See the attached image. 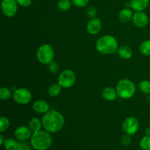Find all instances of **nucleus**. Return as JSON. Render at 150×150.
I'll list each match as a JSON object with an SVG mask.
<instances>
[{
  "mask_svg": "<svg viewBox=\"0 0 150 150\" xmlns=\"http://www.w3.org/2000/svg\"><path fill=\"white\" fill-rule=\"evenodd\" d=\"M118 42L114 36L105 35L100 37L96 42V49L100 54L108 55L117 51Z\"/></svg>",
  "mask_w": 150,
  "mask_h": 150,
  "instance_id": "nucleus-3",
  "label": "nucleus"
},
{
  "mask_svg": "<svg viewBox=\"0 0 150 150\" xmlns=\"http://www.w3.org/2000/svg\"><path fill=\"white\" fill-rule=\"evenodd\" d=\"M86 16L90 18H96L95 16H97V10L94 7H89L86 10Z\"/></svg>",
  "mask_w": 150,
  "mask_h": 150,
  "instance_id": "nucleus-31",
  "label": "nucleus"
},
{
  "mask_svg": "<svg viewBox=\"0 0 150 150\" xmlns=\"http://www.w3.org/2000/svg\"><path fill=\"white\" fill-rule=\"evenodd\" d=\"M28 127H29V129L32 130V133H35V132L39 131V130H41V127H42V120L37 118V117L32 118L29 120V124H28Z\"/></svg>",
  "mask_w": 150,
  "mask_h": 150,
  "instance_id": "nucleus-18",
  "label": "nucleus"
},
{
  "mask_svg": "<svg viewBox=\"0 0 150 150\" xmlns=\"http://www.w3.org/2000/svg\"><path fill=\"white\" fill-rule=\"evenodd\" d=\"M145 136H150V127H146L144 130Z\"/></svg>",
  "mask_w": 150,
  "mask_h": 150,
  "instance_id": "nucleus-34",
  "label": "nucleus"
},
{
  "mask_svg": "<svg viewBox=\"0 0 150 150\" xmlns=\"http://www.w3.org/2000/svg\"><path fill=\"white\" fill-rule=\"evenodd\" d=\"M118 94L117 89L111 86H107L104 88L102 91V97L104 100L108 101H114L117 99Z\"/></svg>",
  "mask_w": 150,
  "mask_h": 150,
  "instance_id": "nucleus-15",
  "label": "nucleus"
},
{
  "mask_svg": "<svg viewBox=\"0 0 150 150\" xmlns=\"http://www.w3.org/2000/svg\"><path fill=\"white\" fill-rule=\"evenodd\" d=\"M37 58L42 64H47L54 61V50L49 44H42L37 51Z\"/></svg>",
  "mask_w": 150,
  "mask_h": 150,
  "instance_id": "nucleus-5",
  "label": "nucleus"
},
{
  "mask_svg": "<svg viewBox=\"0 0 150 150\" xmlns=\"http://www.w3.org/2000/svg\"><path fill=\"white\" fill-rule=\"evenodd\" d=\"M71 1L73 5L76 7H83L87 5L89 0H71Z\"/></svg>",
  "mask_w": 150,
  "mask_h": 150,
  "instance_id": "nucleus-29",
  "label": "nucleus"
},
{
  "mask_svg": "<svg viewBox=\"0 0 150 150\" xmlns=\"http://www.w3.org/2000/svg\"><path fill=\"white\" fill-rule=\"evenodd\" d=\"M133 14L134 13H133V10L125 7L121 10V11L119 13V19L122 23H128L133 19Z\"/></svg>",
  "mask_w": 150,
  "mask_h": 150,
  "instance_id": "nucleus-16",
  "label": "nucleus"
},
{
  "mask_svg": "<svg viewBox=\"0 0 150 150\" xmlns=\"http://www.w3.org/2000/svg\"><path fill=\"white\" fill-rule=\"evenodd\" d=\"M139 89L146 95H150V81L147 80H143L139 83Z\"/></svg>",
  "mask_w": 150,
  "mask_h": 150,
  "instance_id": "nucleus-24",
  "label": "nucleus"
},
{
  "mask_svg": "<svg viewBox=\"0 0 150 150\" xmlns=\"http://www.w3.org/2000/svg\"><path fill=\"white\" fill-rule=\"evenodd\" d=\"M139 128V122L134 117H129L122 123V130L125 134L133 136L137 133Z\"/></svg>",
  "mask_w": 150,
  "mask_h": 150,
  "instance_id": "nucleus-8",
  "label": "nucleus"
},
{
  "mask_svg": "<svg viewBox=\"0 0 150 150\" xmlns=\"http://www.w3.org/2000/svg\"><path fill=\"white\" fill-rule=\"evenodd\" d=\"M4 149L6 150H16L18 147V142L13 139H6L4 142Z\"/></svg>",
  "mask_w": 150,
  "mask_h": 150,
  "instance_id": "nucleus-21",
  "label": "nucleus"
},
{
  "mask_svg": "<svg viewBox=\"0 0 150 150\" xmlns=\"http://www.w3.org/2000/svg\"><path fill=\"white\" fill-rule=\"evenodd\" d=\"M48 68L51 73H57L58 72L59 69V64L56 62L53 61L48 64Z\"/></svg>",
  "mask_w": 150,
  "mask_h": 150,
  "instance_id": "nucleus-28",
  "label": "nucleus"
},
{
  "mask_svg": "<svg viewBox=\"0 0 150 150\" xmlns=\"http://www.w3.org/2000/svg\"><path fill=\"white\" fill-rule=\"evenodd\" d=\"M132 21H133V23L136 27L144 28L149 23V17L144 12H136L133 14Z\"/></svg>",
  "mask_w": 150,
  "mask_h": 150,
  "instance_id": "nucleus-10",
  "label": "nucleus"
},
{
  "mask_svg": "<svg viewBox=\"0 0 150 150\" xmlns=\"http://www.w3.org/2000/svg\"><path fill=\"white\" fill-rule=\"evenodd\" d=\"M32 133H33L29 127L23 125L16 127L14 132L15 137L18 141H27L28 139H31Z\"/></svg>",
  "mask_w": 150,
  "mask_h": 150,
  "instance_id": "nucleus-11",
  "label": "nucleus"
},
{
  "mask_svg": "<svg viewBox=\"0 0 150 150\" xmlns=\"http://www.w3.org/2000/svg\"><path fill=\"white\" fill-rule=\"evenodd\" d=\"M42 127L50 133L61 131L64 126V118L62 114L55 110H49L42 118Z\"/></svg>",
  "mask_w": 150,
  "mask_h": 150,
  "instance_id": "nucleus-1",
  "label": "nucleus"
},
{
  "mask_svg": "<svg viewBox=\"0 0 150 150\" xmlns=\"http://www.w3.org/2000/svg\"><path fill=\"white\" fill-rule=\"evenodd\" d=\"M130 7L136 12L144 11L147 8L149 4V0H130Z\"/></svg>",
  "mask_w": 150,
  "mask_h": 150,
  "instance_id": "nucleus-14",
  "label": "nucleus"
},
{
  "mask_svg": "<svg viewBox=\"0 0 150 150\" xmlns=\"http://www.w3.org/2000/svg\"><path fill=\"white\" fill-rule=\"evenodd\" d=\"M71 0H59L57 3V7L61 11H67L72 7Z\"/></svg>",
  "mask_w": 150,
  "mask_h": 150,
  "instance_id": "nucleus-20",
  "label": "nucleus"
},
{
  "mask_svg": "<svg viewBox=\"0 0 150 150\" xmlns=\"http://www.w3.org/2000/svg\"><path fill=\"white\" fill-rule=\"evenodd\" d=\"M76 76L74 72L70 69L63 70L58 77V83L64 89L72 87L75 84Z\"/></svg>",
  "mask_w": 150,
  "mask_h": 150,
  "instance_id": "nucleus-6",
  "label": "nucleus"
},
{
  "mask_svg": "<svg viewBox=\"0 0 150 150\" xmlns=\"http://www.w3.org/2000/svg\"><path fill=\"white\" fill-rule=\"evenodd\" d=\"M12 95H13L12 91L9 88L2 86L0 89V99L1 100H7L10 99Z\"/></svg>",
  "mask_w": 150,
  "mask_h": 150,
  "instance_id": "nucleus-23",
  "label": "nucleus"
},
{
  "mask_svg": "<svg viewBox=\"0 0 150 150\" xmlns=\"http://www.w3.org/2000/svg\"><path fill=\"white\" fill-rule=\"evenodd\" d=\"M4 141H5V139H4V136L1 134L0 135V145H1V146H3Z\"/></svg>",
  "mask_w": 150,
  "mask_h": 150,
  "instance_id": "nucleus-33",
  "label": "nucleus"
},
{
  "mask_svg": "<svg viewBox=\"0 0 150 150\" xmlns=\"http://www.w3.org/2000/svg\"><path fill=\"white\" fill-rule=\"evenodd\" d=\"M10 127V121L6 117H0V132H4Z\"/></svg>",
  "mask_w": 150,
  "mask_h": 150,
  "instance_id": "nucleus-26",
  "label": "nucleus"
},
{
  "mask_svg": "<svg viewBox=\"0 0 150 150\" xmlns=\"http://www.w3.org/2000/svg\"><path fill=\"white\" fill-rule=\"evenodd\" d=\"M148 100H149V102H150V95H149V98H148Z\"/></svg>",
  "mask_w": 150,
  "mask_h": 150,
  "instance_id": "nucleus-35",
  "label": "nucleus"
},
{
  "mask_svg": "<svg viewBox=\"0 0 150 150\" xmlns=\"http://www.w3.org/2000/svg\"><path fill=\"white\" fill-rule=\"evenodd\" d=\"M16 150H31L30 145L26 142V141H19L18 142V147Z\"/></svg>",
  "mask_w": 150,
  "mask_h": 150,
  "instance_id": "nucleus-27",
  "label": "nucleus"
},
{
  "mask_svg": "<svg viewBox=\"0 0 150 150\" xmlns=\"http://www.w3.org/2000/svg\"><path fill=\"white\" fill-rule=\"evenodd\" d=\"M62 86L59 83H54L51 85L48 88V95L51 97H57L62 92Z\"/></svg>",
  "mask_w": 150,
  "mask_h": 150,
  "instance_id": "nucleus-19",
  "label": "nucleus"
},
{
  "mask_svg": "<svg viewBox=\"0 0 150 150\" xmlns=\"http://www.w3.org/2000/svg\"><path fill=\"white\" fill-rule=\"evenodd\" d=\"M117 54L119 57L122 59H129L133 55V51L131 48L127 45H122L117 49Z\"/></svg>",
  "mask_w": 150,
  "mask_h": 150,
  "instance_id": "nucleus-17",
  "label": "nucleus"
},
{
  "mask_svg": "<svg viewBox=\"0 0 150 150\" xmlns=\"http://www.w3.org/2000/svg\"><path fill=\"white\" fill-rule=\"evenodd\" d=\"M131 136L125 133V135L121 139V143L122 144L124 145V146H128V145L131 143Z\"/></svg>",
  "mask_w": 150,
  "mask_h": 150,
  "instance_id": "nucleus-30",
  "label": "nucleus"
},
{
  "mask_svg": "<svg viewBox=\"0 0 150 150\" xmlns=\"http://www.w3.org/2000/svg\"><path fill=\"white\" fill-rule=\"evenodd\" d=\"M140 147L142 150H150V136H145L141 139Z\"/></svg>",
  "mask_w": 150,
  "mask_h": 150,
  "instance_id": "nucleus-25",
  "label": "nucleus"
},
{
  "mask_svg": "<svg viewBox=\"0 0 150 150\" xmlns=\"http://www.w3.org/2000/svg\"><path fill=\"white\" fill-rule=\"evenodd\" d=\"M53 142L50 133L44 130H39L33 133L30 139V144L35 150H47L50 148Z\"/></svg>",
  "mask_w": 150,
  "mask_h": 150,
  "instance_id": "nucleus-2",
  "label": "nucleus"
},
{
  "mask_svg": "<svg viewBox=\"0 0 150 150\" xmlns=\"http://www.w3.org/2000/svg\"><path fill=\"white\" fill-rule=\"evenodd\" d=\"M140 52L144 56H150V40L144 41L140 45Z\"/></svg>",
  "mask_w": 150,
  "mask_h": 150,
  "instance_id": "nucleus-22",
  "label": "nucleus"
},
{
  "mask_svg": "<svg viewBox=\"0 0 150 150\" xmlns=\"http://www.w3.org/2000/svg\"><path fill=\"white\" fill-rule=\"evenodd\" d=\"M102 23L101 21L98 18H91L86 24V30L90 35H98L101 30Z\"/></svg>",
  "mask_w": 150,
  "mask_h": 150,
  "instance_id": "nucleus-12",
  "label": "nucleus"
},
{
  "mask_svg": "<svg viewBox=\"0 0 150 150\" xmlns=\"http://www.w3.org/2000/svg\"><path fill=\"white\" fill-rule=\"evenodd\" d=\"M18 5L23 7H27L32 4V0H16Z\"/></svg>",
  "mask_w": 150,
  "mask_h": 150,
  "instance_id": "nucleus-32",
  "label": "nucleus"
},
{
  "mask_svg": "<svg viewBox=\"0 0 150 150\" xmlns=\"http://www.w3.org/2000/svg\"><path fill=\"white\" fill-rule=\"evenodd\" d=\"M18 2L16 0H2L1 10L6 17H13L17 13Z\"/></svg>",
  "mask_w": 150,
  "mask_h": 150,
  "instance_id": "nucleus-9",
  "label": "nucleus"
},
{
  "mask_svg": "<svg viewBox=\"0 0 150 150\" xmlns=\"http://www.w3.org/2000/svg\"><path fill=\"white\" fill-rule=\"evenodd\" d=\"M32 108L38 114H45L50 110V105L46 101L38 100L34 103L32 105Z\"/></svg>",
  "mask_w": 150,
  "mask_h": 150,
  "instance_id": "nucleus-13",
  "label": "nucleus"
},
{
  "mask_svg": "<svg viewBox=\"0 0 150 150\" xmlns=\"http://www.w3.org/2000/svg\"><path fill=\"white\" fill-rule=\"evenodd\" d=\"M116 89L118 97L122 99H129L135 95L136 87L135 83L131 80L128 79H123L119 81Z\"/></svg>",
  "mask_w": 150,
  "mask_h": 150,
  "instance_id": "nucleus-4",
  "label": "nucleus"
},
{
  "mask_svg": "<svg viewBox=\"0 0 150 150\" xmlns=\"http://www.w3.org/2000/svg\"><path fill=\"white\" fill-rule=\"evenodd\" d=\"M13 98L15 102L18 104L26 105L32 100V95L26 88H18L13 91Z\"/></svg>",
  "mask_w": 150,
  "mask_h": 150,
  "instance_id": "nucleus-7",
  "label": "nucleus"
}]
</instances>
